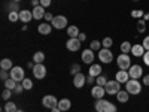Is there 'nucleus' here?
<instances>
[{"label":"nucleus","instance_id":"1","mask_svg":"<svg viewBox=\"0 0 149 112\" xmlns=\"http://www.w3.org/2000/svg\"><path fill=\"white\" fill-rule=\"evenodd\" d=\"M94 108H95V112H116L118 111V108L113 103L109 100H104V99H98Z\"/></svg>","mask_w":149,"mask_h":112},{"label":"nucleus","instance_id":"2","mask_svg":"<svg viewBox=\"0 0 149 112\" xmlns=\"http://www.w3.org/2000/svg\"><path fill=\"white\" fill-rule=\"evenodd\" d=\"M125 90L130 93V96H137L142 93V84L137 79H128V82L125 84Z\"/></svg>","mask_w":149,"mask_h":112},{"label":"nucleus","instance_id":"3","mask_svg":"<svg viewBox=\"0 0 149 112\" xmlns=\"http://www.w3.org/2000/svg\"><path fill=\"white\" fill-rule=\"evenodd\" d=\"M116 64L119 67V70H128L131 67V58L128 57V54H119L116 57Z\"/></svg>","mask_w":149,"mask_h":112},{"label":"nucleus","instance_id":"4","mask_svg":"<svg viewBox=\"0 0 149 112\" xmlns=\"http://www.w3.org/2000/svg\"><path fill=\"white\" fill-rule=\"evenodd\" d=\"M104 90H106V94H109V96H116L121 91V84L116 79L115 81H107V84L104 85Z\"/></svg>","mask_w":149,"mask_h":112},{"label":"nucleus","instance_id":"5","mask_svg":"<svg viewBox=\"0 0 149 112\" xmlns=\"http://www.w3.org/2000/svg\"><path fill=\"white\" fill-rule=\"evenodd\" d=\"M9 73H10V78L14 81H17L18 84H21L24 79H26V72H24V69L19 67V66H14V69H12Z\"/></svg>","mask_w":149,"mask_h":112},{"label":"nucleus","instance_id":"6","mask_svg":"<svg viewBox=\"0 0 149 112\" xmlns=\"http://www.w3.org/2000/svg\"><path fill=\"white\" fill-rule=\"evenodd\" d=\"M98 60L102 61L104 64H109L112 60H113V54L109 48H102L100 51H98Z\"/></svg>","mask_w":149,"mask_h":112},{"label":"nucleus","instance_id":"7","mask_svg":"<svg viewBox=\"0 0 149 112\" xmlns=\"http://www.w3.org/2000/svg\"><path fill=\"white\" fill-rule=\"evenodd\" d=\"M51 26L57 30H61V29H66L67 27V18L64 15H57L54 17V20L51 21Z\"/></svg>","mask_w":149,"mask_h":112},{"label":"nucleus","instance_id":"8","mask_svg":"<svg viewBox=\"0 0 149 112\" xmlns=\"http://www.w3.org/2000/svg\"><path fill=\"white\" fill-rule=\"evenodd\" d=\"M42 105H43L45 108H48V109H54V108H57V106H58L57 97H55V96H52V94L45 96V97L42 99Z\"/></svg>","mask_w":149,"mask_h":112},{"label":"nucleus","instance_id":"9","mask_svg":"<svg viewBox=\"0 0 149 112\" xmlns=\"http://www.w3.org/2000/svg\"><path fill=\"white\" fill-rule=\"evenodd\" d=\"M31 70H33V76H34L36 79H43V78L46 76V67H45L43 63L34 64V67H33Z\"/></svg>","mask_w":149,"mask_h":112},{"label":"nucleus","instance_id":"10","mask_svg":"<svg viewBox=\"0 0 149 112\" xmlns=\"http://www.w3.org/2000/svg\"><path fill=\"white\" fill-rule=\"evenodd\" d=\"M128 75L131 79H139L143 76V67L139 64H131V67L128 69Z\"/></svg>","mask_w":149,"mask_h":112},{"label":"nucleus","instance_id":"11","mask_svg":"<svg viewBox=\"0 0 149 112\" xmlns=\"http://www.w3.org/2000/svg\"><path fill=\"white\" fill-rule=\"evenodd\" d=\"M66 48L72 52H76L81 49V41L78 37H69V41L66 42Z\"/></svg>","mask_w":149,"mask_h":112},{"label":"nucleus","instance_id":"12","mask_svg":"<svg viewBox=\"0 0 149 112\" xmlns=\"http://www.w3.org/2000/svg\"><path fill=\"white\" fill-rule=\"evenodd\" d=\"M94 58H95V55H94V51L91 48H88V49H84L82 51V61L85 64H93L94 63Z\"/></svg>","mask_w":149,"mask_h":112},{"label":"nucleus","instance_id":"13","mask_svg":"<svg viewBox=\"0 0 149 112\" xmlns=\"http://www.w3.org/2000/svg\"><path fill=\"white\" fill-rule=\"evenodd\" d=\"M85 84H86V76H85L82 72L76 73V75L73 76V85L76 87V88H82Z\"/></svg>","mask_w":149,"mask_h":112},{"label":"nucleus","instance_id":"14","mask_svg":"<svg viewBox=\"0 0 149 112\" xmlns=\"http://www.w3.org/2000/svg\"><path fill=\"white\" fill-rule=\"evenodd\" d=\"M104 93H106V90H104V87H102V85H95V87H93L91 88V96L94 97V99H104Z\"/></svg>","mask_w":149,"mask_h":112},{"label":"nucleus","instance_id":"15","mask_svg":"<svg viewBox=\"0 0 149 112\" xmlns=\"http://www.w3.org/2000/svg\"><path fill=\"white\" fill-rule=\"evenodd\" d=\"M115 79L119 82V84H127L128 79H130V75H128V70H118L116 75H115Z\"/></svg>","mask_w":149,"mask_h":112},{"label":"nucleus","instance_id":"16","mask_svg":"<svg viewBox=\"0 0 149 112\" xmlns=\"http://www.w3.org/2000/svg\"><path fill=\"white\" fill-rule=\"evenodd\" d=\"M33 20V12L31 10H27V9H24V10H19V21L24 22V24H27Z\"/></svg>","mask_w":149,"mask_h":112},{"label":"nucleus","instance_id":"17","mask_svg":"<svg viewBox=\"0 0 149 112\" xmlns=\"http://www.w3.org/2000/svg\"><path fill=\"white\" fill-rule=\"evenodd\" d=\"M145 52H146V49L143 48V45H140V43H136V45H133V48H131V54L134 55V57H143L145 55Z\"/></svg>","mask_w":149,"mask_h":112},{"label":"nucleus","instance_id":"18","mask_svg":"<svg viewBox=\"0 0 149 112\" xmlns=\"http://www.w3.org/2000/svg\"><path fill=\"white\" fill-rule=\"evenodd\" d=\"M45 14H46V12H45V8L43 6H34L33 8V18L34 20H42V18H45Z\"/></svg>","mask_w":149,"mask_h":112},{"label":"nucleus","instance_id":"19","mask_svg":"<svg viewBox=\"0 0 149 112\" xmlns=\"http://www.w3.org/2000/svg\"><path fill=\"white\" fill-rule=\"evenodd\" d=\"M88 73L91 75V76H94V78H97V76H100L102 75V66L100 64H91L90 66V69H88Z\"/></svg>","mask_w":149,"mask_h":112},{"label":"nucleus","instance_id":"20","mask_svg":"<svg viewBox=\"0 0 149 112\" xmlns=\"http://www.w3.org/2000/svg\"><path fill=\"white\" fill-rule=\"evenodd\" d=\"M52 30V26L51 24H48V22H43V24H39V27H37V32H39L40 34H49Z\"/></svg>","mask_w":149,"mask_h":112},{"label":"nucleus","instance_id":"21","mask_svg":"<svg viewBox=\"0 0 149 112\" xmlns=\"http://www.w3.org/2000/svg\"><path fill=\"white\" fill-rule=\"evenodd\" d=\"M116 99H118L119 103H127L128 99H130V93H128L127 90H121V91L116 94Z\"/></svg>","mask_w":149,"mask_h":112},{"label":"nucleus","instance_id":"22","mask_svg":"<svg viewBox=\"0 0 149 112\" xmlns=\"http://www.w3.org/2000/svg\"><path fill=\"white\" fill-rule=\"evenodd\" d=\"M0 67H2V70H12L14 69V63H12L10 58H3L2 61H0Z\"/></svg>","mask_w":149,"mask_h":112},{"label":"nucleus","instance_id":"23","mask_svg":"<svg viewBox=\"0 0 149 112\" xmlns=\"http://www.w3.org/2000/svg\"><path fill=\"white\" fill-rule=\"evenodd\" d=\"M70 106H72V102L69 100V99H61V100H58V108L61 109V112L69 111Z\"/></svg>","mask_w":149,"mask_h":112},{"label":"nucleus","instance_id":"24","mask_svg":"<svg viewBox=\"0 0 149 112\" xmlns=\"http://www.w3.org/2000/svg\"><path fill=\"white\" fill-rule=\"evenodd\" d=\"M33 61L36 64H40V63H43L45 61V52H42V51H37V52H34V55H33Z\"/></svg>","mask_w":149,"mask_h":112},{"label":"nucleus","instance_id":"25","mask_svg":"<svg viewBox=\"0 0 149 112\" xmlns=\"http://www.w3.org/2000/svg\"><path fill=\"white\" fill-rule=\"evenodd\" d=\"M121 52L122 54H128V52H131V48H133V45L128 42V41H124L122 43H121Z\"/></svg>","mask_w":149,"mask_h":112},{"label":"nucleus","instance_id":"26","mask_svg":"<svg viewBox=\"0 0 149 112\" xmlns=\"http://www.w3.org/2000/svg\"><path fill=\"white\" fill-rule=\"evenodd\" d=\"M79 29L76 27V26H69L67 27V34H69V37H78L79 36Z\"/></svg>","mask_w":149,"mask_h":112},{"label":"nucleus","instance_id":"27","mask_svg":"<svg viewBox=\"0 0 149 112\" xmlns=\"http://www.w3.org/2000/svg\"><path fill=\"white\" fill-rule=\"evenodd\" d=\"M3 111H5V112H17L18 109H17V105H15L14 102L8 100V102L5 103V106H3Z\"/></svg>","mask_w":149,"mask_h":112},{"label":"nucleus","instance_id":"28","mask_svg":"<svg viewBox=\"0 0 149 112\" xmlns=\"http://www.w3.org/2000/svg\"><path fill=\"white\" fill-rule=\"evenodd\" d=\"M17 84H18L17 81H14L12 78H9V79H6V81H5V88L14 91V90H15V87H17Z\"/></svg>","mask_w":149,"mask_h":112},{"label":"nucleus","instance_id":"29","mask_svg":"<svg viewBox=\"0 0 149 112\" xmlns=\"http://www.w3.org/2000/svg\"><path fill=\"white\" fill-rule=\"evenodd\" d=\"M131 17L133 18H137V20H142L145 17V14H143L142 9H134V10H131Z\"/></svg>","mask_w":149,"mask_h":112},{"label":"nucleus","instance_id":"30","mask_svg":"<svg viewBox=\"0 0 149 112\" xmlns=\"http://www.w3.org/2000/svg\"><path fill=\"white\" fill-rule=\"evenodd\" d=\"M102 42L100 41H93L91 43H90V48L93 49V51H100V49H102Z\"/></svg>","mask_w":149,"mask_h":112},{"label":"nucleus","instance_id":"31","mask_svg":"<svg viewBox=\"0 0 149 112\" xmlns=\"http://www.w3.org/2000/svg\"><path fill=\"white\" fill-rule=\"evenodd\" d=\"M145 30H146V21L142 18V20L137 21V32L139 33H145Z\"/></svg>","mask_w":149,"mask_h":112},{"label":"nucleus","instance_id":"32","mask_svg":"<svg viewBox=\"0 0 149 112\" xmlns=\"http://www.w3.org/2000/svg\"><path fill=\"white\" fill-rule=\"evenodd\" d=\"M8 18H9L10 22H17V21H19V12H9Z\"/></svg>","mask_w":149,"mask_h":112},{"label":"nucleus","instance_id":"33","mask_svg":"<svg viewBox=\"0 0 149 112\" xmlns=\"http://www.w3.org/2000/svg\"><path fill=\"white\" fill-rule=\"evenodd\" d=\"M21 84H22V87H24V90H31V88H33V81L29 79V78H26Z\"/></svg>","mask_w":149,"mask_h":112},{"label":"nucleus","instance_id":"34","mask_svg":"<svg viewBox=\"0 0 149 112\" xmlns=\"http://www.w3.org/2000/svg\"><path fill=\"white\" fill-rule=\"evenodd\" d=\"M95 84H97V85L104 87V85L107 84V78H106V76H103V75H100V76H97V78H95Z\"/></svg>","mask_w":149,"mask_h":112},{"label":"nucleus","instance_id":"35","mask_svg":"<svg viewBox=\"0 0 149 112\" xmlns=\"http://www.w3.org/2000/svg\"><path fill=\"white\" fill-rule=\"evenodd\" d=\"M12 94H14V91H12V90H8V88H5V91L2 93V97H3V100H10V96Z\"/></svg>","mask_w":149,"mask_h":112},{"label":"nucleus","instance_id":"36","mask_svg":"<svg viewBox=\"0 0 149 112\" xmlns=\"http://www.w3.org/2000/svg\"><path fill=\"white\" fill-rule=\"evenodd\" d=\"M112 43H113V41H112V37H104V39L102 41V45L103 48H110Z\"/></svg>","mask_w":149,"mask_h":112},{"label":"nucleus","instance_id":"37","mask_svg":"<svg viewBox=\"0 0 149 112\" xmlns=\"http://www.w3.org/2000/svg\"><path fill=\"white\" fill-rule=\"evenodd\" d=\"M81 72V66L78 64V63H74L73 66H72V69H70V73L73 75V76H74V75H76V73H79Z\"/></svg>","mask_w":149,"mask_h":112},{"label":"nucleus","instance_id":"38","mask_svg":"<svg viewBox=\"0 0 149 112\" xmlns=\"http://www.w3.org/2000/svg\"><path fill=\"white\" fill-rule=\"evenodd\" d=\"M9 9H10V12H19L18 10V2H14V0H12V2L9 3Z\"/></svg>","mask_w":149,"mask_h":112},{"label":"nucleus","instance_id":"39","mask_svg":"<svg viewBox=\"0 0 149 112\" xmlns=\"http://www.w3.org/2000/svg\"><path fill=\"white\" fill-rule=\"evenodd\" d=\"M9 70H2L0 72V78H2L3 81H6V79H9L10 78V73H8Z\"/></svg>","mask_w":149,"mask_h":112},{"label":"nucleus","instance_id":"40","mask_svg":"<svg viewBox=\"0 0 149 112\" xmlns=\"http://www.w3.org/2000/svg\"><path fill=\"white\" fill-rule=\"evenodd\" d=\"M22 91H24V87H22V84H17V87H15L14 93H15V94H21Z\"/></svg>","mask_w":149,"mask_h":112},{"label":"nucleus","instance_id":"41","mask_svg":"<svg viewBox=\"0 0 149 112\" xmlns=\"http://www.w3.org/2000/svg\"><path fill=\"white\" fill-rule=\"evenodd\" d=\"M142 45H143V48L146 49V51H149V36H145V39H143Z\"/></svg>","mask_w":149,"mask_h":112},{"label":"nucleus","instance_id":"42","mask_svg":"<svg viewBox=\"0 0 149 112\" xmlns=\"http://www.w3.org/2000/svg\"><path fill=\"white\" fill-rule=\"evenodd\" d=\"M142 58H143V63H145L146 66H149V51H146L145 55H143Z\"/></svg>","mask_w":149,"mask_h":112},{"label":"nucleus","instance_id":"43","mask_svg":"<svg viewBox=\"0 0 149 112\" xmlns=\"http://www.w3.org/2000/svg\"><path fill=\"white\" fill-rule=\"evenodd\" d=\"M40 6H43V8L51 6V0H40Z\"/></svg>","mask_w":149,"mask_h":112},{"label":"nucleus","instance_id":"44","mask_svg":"<svg viewBox=\"0 0 149 112\" xmlns=\"http://www.w3.org/2000/svg\"><path fill=\"white\" fill-rule=\"evenodd\" d=\"M45 20H46V21H52V20H54V15L49 14V12H46V14H45Z\"/></svg>","mask_w":149,"mask_h":112},{"label":"nucleus","instance_id":"45","mask_svg":"<svg viewBox=\"0 0 149 112\" xmlns=\"http://www.w3.org/2000/svg\"><path fill=\"white\" fill-rule=\"evenodd\" d=\"M93 82H95V78L91 76V75H88V76H86V84H93Z\"/></svg>","mask_w":149,"mask_h":112},{"label":"nucleus","instance_id":"46","mask_svg":"<svg viewBox=\"0 0 149 112\" xmlns=\"http://www.w3.org/2000/svg\"><path fill=\"white\" fill-rule=\"evenodd\" d=\"M78 39H79L81 42H84V41L86 39V34H85V33H79V36H78Z\"/></svg>","mask_w":149,"mask_h":112},{"label":"nucleus","instance_id":"47","mask_svg":"<svg viewBox=\"0 0 149 112\" xmlns=\"http://www.w3.org/2000/svg\"><path fill=\"white\" fill-rule=\"evenodd\" d=\"M143 84H145V85H149V73L143 76Z\"/></svg>","mask_w":149,"mask_h":112},{"label":"nucleus","instance_id":"48","mask_svg":"<svg viewBox=\"0 0 149 112\" xmlns=\"http://www.w3.org/2000/svg\"><path fill=\"white\" fill-rule=\"evenodd\" d=\"M31 5L33 6H39L40 5V0H31Z\"/></svg>","mask_w":149,"mask_h":112},{"label":"nucleus","instance_id":"49","mask_svg":"<svg viewBox=\"0 0 149 112\" xmlns=\"http://www.w3.org/2000/svg\"><path fill=\"white\" fill-rule=\"evenodd\" d=\"M51 112H61V109L57 106V108H54V109H51Z\"/></svg>","mask_w":149,"mask_h":112},{"label":"nucleus","instance_id":"50","mask_svg":"<svg viewBox=\"0 0 149 112\" xmlns=\"http://www.w3.org/2000/svg\"><path fill=\"white\" fill-rule=\"evenodd\" d=\"M143 20H145V21H148V20H149V14H145V17H143Z\"/></svg>","mask_w":149,"mask_h":112},{"label":"nucleus","instance_id":"51","mask_svg":"<svg viewBox=\"0 0 149 112\" xmlns=\"http://www.w3.org/2000/svg\"><path fill=\"white\" fill-rule=\"evenodd\" d=\"M14 2H21V0H14Z\"/></svg>","mask_w":149,"mask_h":112},{"label":"nucleus","instance_id":"52","mask_svg":"<svg viewBox=\"0 0 149 112\" xmlns=\"http://www.w3.org/2000/svg\"><path fill=\"white\" fill-rule=\"evenodd\" d=\"M17 112H24V111H17Z\"/></svg>","mask_w":149,"mask_h":112},{"label":"nucleus","instance_id":"53","mask_svg":"<svg viewBox=\"0 0 149 112\" xmlns=\"http://www.w3.org/2000/svg\"><path fill=\"white\" fill-rule=\"evenodd\" d=\"M134 2H139V0H134Z\"/></svg>","mask_w":149,"mask_h":112}]
</instances>
